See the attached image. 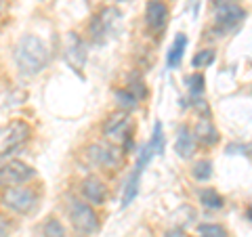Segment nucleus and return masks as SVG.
Returning a JSON list of instances; mask_svg holds the SVG:
<instances>
[{"label": "nucleus", "mask_w": 252, "mask_h": 237, "mask_svg": "<svg viewBox=\"0 0 252 237\" xmlns=\"http://www.w3.org/2000/svg\"><path fill=\"white\" fill-rule=\"evenodd\" d=\"M191 177L195 180H200V183H204V180H210V177H212V162L210 160H198V162H193V166H191Z\"/></svg>", "instance_id": "obj_18"}, {"label": "nucleus", "mask_w": 252, "mask_h": 237, "mask_svg": "<svg viewBox=\"0 0 252 237\" xmlns=\"http://www.w3.org/2000/svg\"><path fill=\"white\" fill-rule=\"evenodd\" d=\"M34 168L28 166L21 160H11L0 168V187H17V185H26L28 180L34 178Z\"/></svg>", "instance_id": "obj_5"}, {"label": "nucleus", "mask_w": 252, "mask_h": 237, "mask_svg": "<svg viewBox=\"0 0 252 237\" xmlns=\"http://www.w3.org/2000/svg\"><path fill=\"white\" fill-rule=\"evenodd\" d=\"M128 130H130V116L126 112L112 114L103 124V134L109 141H118V143L126 139V132Z\"/></svg>", "instance_id": "obj_9"}, {"label": "nucleus", "mask_w": 252, "mask_h": 237, "mask_svg": "<svg viewBox=\"0 0 252 237\" xmlns=\"http://www.w3.org/2000/svg\"><path fill=\"white\" fill-rule=\"evenodd\" d=\"M42 233H44V237H67L65 227H63L61 220H57V218L46 220L44 227H42Z\"/></svg>", "instance_id": "obj_22"}, {"label": "nucleus", "mask_w": 252, "mask_h": 237, "mask_svg": "<svg viewBox=\"0 0 252 237\" xmlns=\"http://www.w3.org/2000/svg\"><path fill=\"white\" fill-rule=\"evenodd\" d=\"M198 231L202 237H227V231L225 227L220 225H215V223H206V225H200Z\"/></svg>", "instance_id": "obj_23"}, {"label": "nucleus", "mask_w": 252, "mask_h": 237, "mask_svg": "<svg viewBox=\"0 0 252 237\" xmlns=\"http://www.w3.org/2000/svg\"><path fill=\"white\" fill-rule=\"evenodd\" d=\"M0 237H9V225L4 223V218H0Z\"/></svg>", "instance_id": "obj_24"}, {"label": "nucleus", "mask_w": 252, "mask_h": 237, "mask_svg": "<svg viewBox=\"0 0 252 237\" xmlns=\"http://www.w3.org/2000/svg\"><path fill=\"white\" fill-rule=\"evenodd\" d=\"M187 89H189V92H191V97L195 99V97H200V94L204 92V86H206V80H204V76L200 74V72H195V74H191V76H187Z\"/></svg>", "instance_id": "obj_21"}, {"label": "nucleus", "mask_w": 252, "mask_h": 237, "mask_svg": "<svg viewBox=\"0 0 252 237\" xmlns=\"http://www.w3.org/2000/svg\"><path fill=\"white\" fill-rule=\"evenodd\" d=\"M185 49H187V36L185 34H177L175 42H172L170 51H168V57H166L168 67H179L181 65L183 55H185Z\"/></svg>", "instance_id": "obj_15"}, {"label": "nucleus", "mask_w": 252, "mask_h": 237, "mask_svg": "<svg viewBox=\"0 0 252 237\" xmlns=\"http://www.w3.org/2000/svg\"><path fill=\"white\" fill-rule=\"evenodd\" d=\"M0 9H2V0H0Z\"/></svg>", "instance_id": "obj_27"}, {"label": "nucleus", "mask_w": 252, "mask_h": 237, "mask_svg": "<svg viewBox=\"0 0 252 237\" xmlns=\"http://www.w3.org/2000/svg\"><path fill=\"white\" fill-rule=\"evenodd\" d=\"M175 151L183 157V160H189L193 153H195V139L189 126L181 124L179 130H177V141H175Z\"/></svg>", "instance_id": "obj_13"}, {"label": "nucleus", "mask_w": 252, "mask_h": 237, "mask_svg": "<svg viewBox=\"0 0 252 237\" xmlns=\"http://www.w3.org/2000/svg\"><path fill=\"white\" fill-rule=\"evenodd\" d=\"M152 157H154L152 147H149V145H145L143 149H141L139 157H137V164H135V168H132V172L128 175V178H126V183H124V193H122V208L130 206V204L135 202V197L139 195V187H141V175H143V172H145L147 164L152 162Z\"/></svg>", "instance_id": "obj_4"}, {"label": "nucleus", "mask_w": 252, "mask_h": 237, "mask_svg": "<svg viewBox=\"0 0 252 237\" xmlns=\"http://www.w3.org/2000/svg\"><path fill=\"white\" fill-rule=\"evenodd\" d=\"M145 23L149 30L160 31L168 23V6L164 0H147L145 4Z\"/></svg>", "instance_id": "obj_10"}, {"label": "nucleus", "mask_w": 252, "mask_h": 237, "mask_svg": "<svg viewBox=\"0 0 252 237\" xmlns=\"http://www.w3.org/2000/svg\"><path fill=\"white\" fill-rule=\"evenodd\" d=\"M244 19H246V11H244L238 2L215 6V26L220 31H229L233 28H238Z\"/></svg>", "instance_id": "obj_6"}, {"label": "nucleus", "mask_w": 252, "mask_h": 237, "mask_svg": "<svg viewBox=\"0 0 252 237\" xmlns=\"http://www.w3.org/2000/svg\"><path fill=\"white\" fill-rule=\"evenodd\" d=\"M114 101H116V105L120 107V112H126V114L132 112V109H137V105H139V99L128 89L116 90L114 92Z\"/></svg>", "instance_id": "obj_16"}, {"label": "nucleus", "mask_w": 252, "mask_h": 237, "mask_svg": "<svg viewBox=\"0 0 252 237\" xmlns=\"http://www.w3.org/2000/svg\"><path fill=\"white\" fill-rule=\"evenodd\" d=\"M200 204L204 208H208V210H220L223 208V195H220L219 191H215V189H202L200 191Z\"/></svg>", "instance_id": "obj_17"}, {"label": "nucleus", "mask_w": 252, "mask_h": 237, "mask_svg": "<svg viewBox=\"0 0 252 237\" xmlns=\"http://www.w3.org/2000/svg\"><path fill=\"white\" fill-rule=\"evenodd\" d=\"M147 145L152 147L154 155H162L164 153V128H162V122L154 124V132H152V139H149Z\"/></svg>", "instance_id": "obj_19"}, {"label": "nucleus", "mask_w": 252, "mask_h": 237, "mask_svg": "<svg viewBox=\"0 0 252 237\" xmlns=\"http://www.w3.org/2000/svg\"><path fill=\"white\" fill-rule=\"evenodd\" d=\"M212 2H215V6H217V4H229V2H238V0H212Z\"/></svg>", "instance_id": "obj_25"}, {"label": "nucleus", "mask_w": 252, "mask_h": 237, "mask_svg": "<svg viewBox=\"0 0 252 237\" xmlns=\"http://www.w3.org/2000/svg\"><path fill=\"white\" fill-rule=\"evenodd\" d=\"M166 237H183V233H181V231H168Z\"/></svg>", "instance_id": "obj_26"}, {"label": "nucleus", "mask_w": 252, "mask_h": 237, "mask_svg": "<svg viewBox=\"0 0 252 237\" xmlns=\"http://www.w3.org/2000/svg\"><path fill=\"white\" fill-rule=\"evenodd\" d=\"M67 212H69V220H72L76 231H80L84 235L99 231V216H97V212L93 210L91 204L72 197V200L67 202Z\"/></svg>", "instance_id": "obj_3"}, {"label": "nucleus", "mask_w": 252, "mask_h": 237, "mask_svg": "<svg viewBox=\"0 0 252 237\" xmlns=\"http://www.w3.org/2000/svg\"><path fill=\"white\" fill-rule=\"evenodd\" d=\"M74 57H78V65H84V61H86V46L84 42L78 38L76 34H69L67 36V49H65V59L72 63Z\"/></svg>", "instance_id": "obj_14"}, {"label": "nucleus", "mask_w": 252, "mask_h": 237, "mask_svg": "<svg viewBox=\"0 0 252 237\" xmlns=\"http://www.w3.org/2000/svg\"><path fill=\"white\" fill-rule=\"evenodd\" d=\"M80 191L84 195V200L89 202V204H93V206H101V204L105 202V197H107L105 183L99 177H94V175L86 177L82 180V183H80Z\"/></svg>", "instance_id": "obj_11"}, {"label": "nucleus", "mask_w": 252, "mask_h": 237, "mask_svg": "<svg viewBox=\"0 0 252 237\" xmlns=\"http://www.w3.org/2000/svg\"><path fill=\"white\" fill-rule=\"evenodd\" d=\"M15 65L23 76H36L49 65V49L34 34H26L15 44Z\"/></svg>", "instance_id": "obj_1"}, {"label": "nucleus", "mask_w": 252, "mask_h": 237, "mask_svg": "<svg viewBox=\"0 0 252 237\" xmlns=\"http://www.w3.org/2000/svg\"><path fill=\"white\" fill-rule=\"evenodd\" d=\"M89 160L97 166L114 170L122 164V151L114 145H93L89 147Z\"/></svg>", "instance_id": "obj_7"}, {"label": "nucleus", "mask_w": 252, "mask_h": 237, "mask_svg": "<svg viewBox=\"0 0 252 237\" xmlns=\"http://www.w3.org/2000/svg\"><path fill=\"white\" fill-rule=\"evenodd\" d=\"M2 206L15 214L28 216L38 208V193L32 187L17 185V187H6L2 191Z\"/></svg>", "instance_id": "obj_2"}, {"label": "nucleus", "mask_w": 252, "mask_h": 237, "mask_svg": "<svg viewBox=\"0 0 252 237\" xmlns=\"http://www.w3.org/2000/svg\"><path fill=\"white\" fill-rule=\"evenodd\" d=\"M191 134H193L195 141H200V143H204V145H217L219 139H220V134L217 130V126L212 124L210 116H202Z\"/></svg>", "instance_id": "obj_12"}, {"label": "nucleus", "mask_w": 252, "mask_h": 237, "mask_svg": "<svg viewBox=\"0 0 252 237\" xmlns=\"http://www.w3.org/2000/svg\"><path fill=\"white\" fill-rule=\"evenodd\" d=\"M116 15H120V13H118L114 6H107V9L101 11L97 17H93L91 26H89V31H91V38H93V40L97 42V44L105 42V38L109 36V31H112V26H114V21H116V19H112V17H116Z\"/></svg>", "instance_id": "obj_8"}, {"label": "nucleus", "mask_w": 252, "mask_h": 237, "mask_svg": "<svg viewBox=\"0 0 252 237\" xmlns=\"http://www.w3.org/2000/svg\"><path fill=\"white\" fill-rule=\"evenodd\" d=\"M215 59H217L215 49H204V51H200V53H195V55H193V59H191V67H195V69L210 67L212 63H215Z\"/></svg>", "instance_id": "obj_20"}]
</instances>
